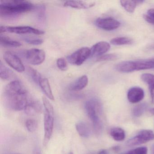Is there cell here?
<instances>
[{
    "mask_svg": "<svg viewBox=\"0 0 154 154\" xmlns=\"http://www.w3.org/2000/svg\"><path fill=\"white\" fill-rule=\"evenodd\" d=\"M110 48V45L108 42L101 41L96 43L92 47L91 57H100L107 53Z\"/></svg>",
    "mask_w": 154,
    "mask_h": 154,
    "instance_id": "4fadbf2b",
    "label": "cell"
},
{
    "mask_svg": "<svg viewBox=\"0 0 154 154\" xmlns=\"http://www.w3.org/2000/svg\"><path fill=\"white\" fill-rule=\"evenodd\" d=\"M88 82V76L86 75H82L70 85L69 90L73 91H81L87 86Z\"/></svg>",
    "mask_w": 154,
    "mask_h": 154,
    "instance_id": "2e32d148",
    "label": "cell"
},
{
    "mask_svg": "<svg viewBox=\"0 0 154 154\" xmlns=\"http://www.w3.org/2000/svg\"><path fill=\"white\" fill-rule=\"evenodd\" d=\"M147 148L142 146L136 148L121 154H147Z\"/></svg>",
    "mask_w": 154,
    "mask_h": 154,
    "instance_id": "f1b7e54d",
    "label": "cell"
},
{
    "mask_svg": "<svg viewBox=\"0 0 154 154\" xmlns=\"http://www.w3.org/2000/svg\"></svg>",
    "mask_w": 154,
    "mask_h": 154,
    "instance_id": "ab89813d",
    "label": "cell"
},
{
    "mask_svg": "<svg viewBox=\"0 0 154 154\" xmlns=\"http://www.w3.org/2000/svg\"><path fill=\"white\" fill-rule=\"evenodd\" d=\"M35 8V5L26 1H2L0 3V16L4 19L14 20L19 17L23 13L34 11Z\"/></svg>",
    "mask_w": 154,
    "mask_h": 154,
    "instance_id": "7a4b0ae2",
    "label": "cell"
},
{
    "mask_svg": "<svg viewBox=\"0 0 154 154\" xmlns=\"http://www.w3.org/2000/svg\"><path fill=\"white\" fill-rule=\"evenodd\" d=\"M154 140V133L150 130H143L131 138L127 142L129 146H138Z\"/></svg>",
    "mask_w": 154,
    "mask_h": 154,
    "instance_id": "52a82bcc",
    "label": "cell"
},
{
    "mask_svg": "<svg viewBox=\"0 0 154 154\" xmlns=\"http://www.w3.org/2000/svg\"><path fill=\"white\" fill-rule=\"evenodd\" d=\"M0 32H9L17 34H35L41 35L45 34V32L39 29L34 28L29 26H1Z\"/></svg>",
    "mask_w": 154,
    "mask_h": 154,
    "instance_id": "9c48e42d",
    "label": "cell"
},
{
    "mask_svg": "<svg viewBox=\"0 0 154 154\" xmlns=\"http://www.w3.org/2000/svg\"><path fill=\"white\" fill-rule=\"evenodd\" d=\"M38 85H39L41 90L45 94L46 96L50 100H54V98L48 79L42 76L39 80Z\"/></svg>",
    "mask_w": 154,
    "mask_h": 154,
    "instance_id": "e0dca14e",
    "label": "cell"
},
{
    "mask_svg": "<svg viewBox=\"0 0 154 154\" xmlns=\"http://www.w3.org/2000/svg\"><path fill=\"white\" fill-rule=\"evenodd\" d=\"M0 76L4 80H17L15 74L11 70L6 66L2 62L0 63Z\"/></svg>",
    "mask_w": 154,
    "mask_h": 154,
    "instance_id": "ffe728a7",
    "label": "cell"
},
{
    "mask_svg": "<svg viewBox=\"0 0 154 154\" xmlns=\"http://www.w3.org/2000/svg\"><path fill=\"white\" fill-rule=\"evenodd\" d=\"M26 126L29 131L33 132L36 130L38 124L36 121L32 119H29L27 120L26 121Z\"/></svg>",
    "mask_w": 154,
    "mask_h": 154,
    "instance_id": "83f0119b",
    "label": "cell"
},
{
    "mask_svg": "<svg viewBox=\"0 0 154 154\" xmlns=\"http://www.w3.org/2000/svg\"><path fill=\"white\" fill-rule=\"evenodd\" d=\"M34 11L37 22L40 25H45L46 20L45 6L43 4L35 5Z\"/></svg>",
    "mask_w": 154,
    "mask_h": 154,
    "instance_id": "9a60e30c",
    "label": "cell"
},
{
    "mask_svg": "<svg viewBox=\"0 0 154 154\" xmlns=\"http://www.w3.org/2000/svg\"><path fill=\"white\" fill-rule=\"evenodd\" d=\"M22 39L28 44L34 45H41L43 43V39L40 38L24 36L22 38Z\"/></svg>",
    "mask_w": 154,
    "mask_h": 154,
    "instance_id": "f546056e",
    "label": "cell"
},
{
    "mask_svg": "<svg viewBox=\"0 0 154 154\" xmlns=\"http://www.w3.org/2000/svg\"><path fill=\"white\" fill-rule=\"evenodd\" d=\"M91 56V49L89 48L82 47L71 54L67 57V59L72 64L80 66Z\"/></svg>",
    "mask_w": 154,
    "mask_h": 154,
    "instance_id": "ba28073f",
    "label": "cell"
},
{
    "mask_svg": "<svg viewBox=\"0 0 154 154\" xmlns=\"http://www.w3.org/2000/svg\"><path fill=\"white\" fill-rule=\"evenodd\" d=\"M141 79L148 85L151 101L152 103H154V75L149 73L143 74L141 75Z\"/></svg>",
    "mask_w": 154,
    "mask_h": 154,
    "instance_id": "ac0fdd59",
    "label": "cell"
},
{
    "mask_svg": "<svg viewBox=\"0 0 154 154\" xmlns=\"http://www.w3.org/2000/svg\"><path fill=\"white\" fill-rule=\"evenodd\" d=\"M24 111L28 115H36L41 113L42 112V106L38 101L34 99Z\"/></svg>",
    "mask_w": 154,
    "mask_h": 154,
    "instance_id": "d6986e66",
    "label": "cell"
},
{
    "mask_svg": "<svg viewBox=\"0 0 154 154\" xmlns=\"http://www.w3.org/2000/svg\"><path fill=\"white\" fill-rule=\"evenodd\" d=\"M110 43L114 45H131L133 43V41L130 38L120 37L112 38L111 40Z\"/></svg>",
    "mask_w": 154,
    "mask_h": 154,
    "instance_id": "d4e9b609",
    "label": "cell"
},
{
    "mask_svg": "<svg viewBox=\"0 0 154 154\" xmlns=\"http://www.w3.org/2000/svg\"><path fill=\"white\" fill-rule=\"evenodd\" d=\"M112 149L113 150V151L117 152V151H119V146H113V147L112 148Z\"/></svg>",
    "mask_w": 154,
    "mask_h": 154,
    "instance_id": "e575fe53",
    "label": "cell"
},
{
    "mask_svg": "<svg viewBox=\"0 0 154 154\" xmlns=\"http://www.w3.org/2000/svg\"><path fill=\"white\" fill-rule=\"evenodd\" d=\"M0 41L1 46L5 47H19L22 45L21 43L19 41L14 40L6 36L2 35H1Z\"/></svg>",
    "mask_w": 154,
    "mask_h": 154,
    "instance_id": "7402d4cb",
    "label": "cell"
},
{
    "mask_svg": "<svg viewBox=\"0 0 154 154\" xmlns=\"http://www.w3.org/2000/svg\"><path fill=\"white\" fill-rule=\"evenodd\" d=\"M148 107V106L147 104L145 103H140L133 108L132 114L134 117H140L143 115V113L146 110Z\"/></svg>",
    "mask_w": 154,
    "mask_h": 154,
    "instance_id": "484cf974",
    "label": "cell"
},
{
    "mask_svg": "<svg viewBox=\"0 0 154 154\" xmlns=\"http://www.w3.org/2000/svg\"><path fill=\"white\" fill-rule=\"evenodd\" d=\"M73 154V152H70V153H69V154Z\"/></svg>",
    "mask_w": 154,
    "mask_h": 154,
    "instance_id": "f35d334b",
    "label": "cell"
},
{
    "mask_svg": "<svg viewBox=\"0 0 154 154\" xmlns=\"http://www.w3.org/2000/svg\"><path fill=\"white\" fill-rule=\"evenodd\" d=\"M118 56L116 54H107L103 55L98 57L97 59L98 62H104V61H113L118 58Z\"/></svg>",
    "mask_w": 154,
    "mask_h": 154,
    "instance_id": "4dcf8cb0",
    "label": "cell"
},
{
    "mask_svg": "<svg viewBox=\"0 0 154 154\" xmlns=\"http://www.w3.org/2000/svg\"><path fill=\"white\" fill-rule=\"evenodd\" d=\"M152 68H154V61L150 60L124 61L117 64L115 66L118 72L125 73Z\"/></svg>",
    "mask_w": 154,
    "mask_h": 154,
    "instance_id": "5b68a950",
    "label": "cell"
},
{
    "mask_svg": "<svg viewBox=\"0 0 154 154\" xmlns=\"http://www.w3.org/2000/svg\"><path fill=\"white\" fill-rule=\"evenodd\" d=\"M85 111L92 122L95 134L99 135L103 130V123L100 118L102 112V105L98 99L92 98L86 101L85 105Z\"/></svg>",
    "mask_w": 154,
    "mask_h": 154,
    "instance_id": "3957f363",
    "label": "cell"
},
{
    "mask_svg": "<svg viewBox=\"0 0 154 154\" xmlns=\"http://www.w3.org/2000/svg\"><path fill=\"white\" fill-rule=\"evenodd\" d=\"M33 154H42V153H41V151L39 149H36L34 150Z\"/></svg>",
    "mask_w": 154,
    "mask_h": 154,
    "instance_id": "d590c367",
    "label": "cell"
},
{
    "mask_svg": "<svg viewBox=\"0 0 154 154\" xmlns=\"http://www.w3.org/2000/svg\"><path fill=\"white\" fill-rule=\"evenodd\" d=\"M28 73L31 79L33 80L35 83L38 85L39 80L41 78L42 76L36 70L31 67H28Z\"/></svg>",
    "mask_w": 154,
    "mask_h": 154,
    "instance_id": "4316f807",
    "label": "cell"
},
{
    "mask_svg": "<svg viewBox=\"0 0 154 154\" xmlns=\"http://www.w3.org/2000/svg\"><path fill=\"white\" fill-rule=\"evenodd\" d=\"M152 154H154V145L153 147V152H152Z\"/></svg>",
    "mask_w": 154,
    "mask_h": 154,
    "instance_id": "74e56055",
    "label": "cell"
},
{
    "mask_svg": "<svg viewBox=\"0 0 154 154\" xmlns=\"http://www.w3.org/2000/svg\"><path fill=\"white\" fill-rule=\"evenodd\" d=\"M144 1H121V5L125 10L129 13H133L136 7L144 2Z\"/></svg>",
    "mask_w": 154,
    "mask_h": 154,
    "instance_id": "603a6c76",
    "label": "cell"
},
{
    "mask_svg": "<svg viewBox=\"0 0 154 154\" xmlns=\"http://www.w3.org/2000/svg\"><path fill=\"white\" fill-rule=\"evenodd\" d=\"M76 131L79 135L83 137L87 138L91 135V130L89 126L84 122H79L75 125Z\"/></svg>",
    "mask_w": 154,
    "mask_h": 154,
    "instance_id": "44dd1931",
    "label": "cell"
},
{
    "mask_svg": "<svg viewBox=\"0 0 154 154\" xmlns=\"http://www.w3.org/2000/svg\"><path fill=\"white\" fill-rule=\"evenodd\" d=\"M25 59L29 63L33 65H38L45 61L46 54L42 49L32 48L26 50L23 53Z\"/></svg>",
    "mask_w": 154,
    "mask_h": 154,
    "instance_id": "8992f818",
    "label": "cell"
},
{
    "mask_svg": "<svg viewBox=\"0 0 154 154\" xmlns=\"http://www.w3.org/2000/svg\"><path fill=\"white\" fill-rule=\"evenodd\" d=\"M145 96L144 91L139 87H131L128 91L127 97L130 102L137 103L142 100Z\"/></svg>",
    "mask_w": 154,
    "mask_h": 154,
    "instance_id": "7c38bea8",
    "label": "cell"
},
{
    "mask_svg": "<svg viewBox=\"0 0 154 154\" xmlns=\"http://www.w3.org/2000/svg\"><path fill=\"white\" fill-rule=\"evenodd\" d=\"M34 100L23 84L16 80L8 84L4 90L3 100L6 106L11 110H25Z\"/></svg>",
    "mask_w": 154,
    "mask_h": 154,
    "instance_id": "6da1fadb",
    "label": "cell"
},
{
    "mask_svg": "<svg viewBox=\"0 0 154 154\" xmlns=\"http://www.w3.org/2000/svg\"><path fill=\"white\" fill-rule=\"evenodd\" d=\"M150 112L152 113V114L154 115V108H152L150 110Z\"/></svg>",
    "mask_w": 154,
    "mask_h": 154,
    "instance_id": "8d00e7d4",
    "label": "cell"
},
{
    "mask_svg": "<svg viewBox=\"0 0 154 154\" xmlns=\"http://www.w3.org/2000/svg\"><path fill=\"white\" fill-rule=\"evenodd\" d=\"M57 65L58 68L62 71H65L68 68L67 63L63 58H59L57 61Z\"/></svg>",
    "mask_w": 154,
    "mask_h": 154,
    "instance_id": "d6a6232c",
    "label": "cell"
},
{
    "mask_svg": "<svg viewBox=\"0 0 154 154\" xmlns=\"http://www.w3.org/2000/svg\"><path fill=\"white\" fill-rule=\"evenodd\" d=\"M110 135L115 140L121 141L125 139L126 135L124 130L120 128H114L111 129Z\"/></svg>",
    "mask_w": 154,
    "mask_h": 154,
    "instance_id": "cb8c5ba5",
    "label": "cell"
},
{
    "mask_svg": "<svg viewBox=\"0 0 154 154\" xmlns=\"http://www.w3.org/2000/svg\"><path fill=\"white\" fill-rule=\"evenodd\" d=\"M144 18L149 23L154 25V9L149 10L146 14L144 15Z\"/></svg>",
    "mask_w": 154,
    "mask_h": 154,
    "instance_id": "1f68e13d",
    "label": "cell"
},
{
    "mask_svg": "<svg viewBox=\"0 0 154 154\" xmlns=\"http://www.w3.org/2000/svg\"><path fill=\"white\" fill-rule=\"evenodd\" d=\"M95 25L103 30L111 31L118 28L120 26V23L112 18H99L95 21Z\"/></svg>",
    "mask_w": 154,
    "mask_h": 154,
    "instance_id": "8fae6325",
    "label": "cell"
},
{
    "mask_svg": "<svg viewBox=\"0 0 154 154\" xmlns=\"http://www.w3.org/2000/svg\"><path fill=\"white\" fill-rule=\"evenodd\" d=\"M3 58L7 63L17 72H22L25 71V66L17 55L12 52H6L3 55Z\"/></svg>",
    "mask_w": 154,
    "mask_h": 154,
    "instance_id": "30bf717a",
    "label": "cell"
},
{
    "mask_svg": "<svg viewBox=\"0 0 154 154\" xmlns=\"http://www.w3.org/2000/svg\"><path fill=\"white\" fill-rule=\"evenodd\" d=\"M45 109L44 118V135L43 145L46 146L53 133L54 126V109L53 105L46 97L42 98Z\"/></svg>",
    "mask_w": 154,
    "mask_h": 154,
    "instance_id": "277c9868",
    "label": "cell"
},
{
    "mask_svg": "<svg viewBox=\"0 0 154 154\" xmlns=\"http://www.w3.org/2000/svg\"><path fill=\"white\" fill-rule=\"evenodd\" d=\"M95 5L94 2H86L81 1H67L64 3L65 7H70L77 9H86Z\"/></svg>",
    "mask_w": 154,
    "mask_h": 154,
    "instance_id": "5bb4252c",
    "label": "cell"
},
{
    "mask_svg": "<svg viewBox=\"0 0 154 154\" xmlns=\"http://www.w3.org/2000/svg\"><path fill=\"white\" fill-rule=\"evenodd\" d=\"M97 154H108V152L106 149H102L100 150Z\"/></svg>",
    "mask_w": 154,
    "mask_h": 154,
    "instance_id": "836d02e7",
    "label": "cell"
}]
</instances>
